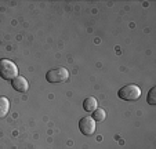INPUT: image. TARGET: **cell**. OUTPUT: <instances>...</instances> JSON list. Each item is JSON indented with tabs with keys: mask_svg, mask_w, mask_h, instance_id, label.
<instances>
[{
	"mask_svg": "<svg viewBox=\"0 0 156 149\" xmlns=\"http://www.w3.org/2000/svg\"><path fill=\"white\" fill-rule=\"evenodd\" d=\"M0 76L4 80H14L18 76V68L10 59H0Z\"/></svg>",
	"mask_w": 156,
	"mask_h": 149,
	"instance_id": "obj_1",
	"label": "cell"
},
{
	"mask_svg": "<svg viewBox=\"0 0 156 149\" xmlns=\"http://www.w3.org/2000/svg\"><path fill=\"white\" fill-rule=\"evenodd\" d=\"M46 79L51 84H61L69 79V72L66 68H55V69L48 70Z\"/></svg>",
	"mask_w": 156,
	"mask_h": 149,
	"instance_id": "obj_2",
	"label": "cell"
},
{
	"mask_svg": "<svg viewBox=\"0 0 156 149\" xmlns=\"http://www.w3.org/2000/svg\"><path fill=\"white\" fill-rule=\"evenodd\" d=\"M118 97L124 101H137L141 97V88L137 84H127L119 90Z\"/></svg>",
	"mask_w": 156,
	"mask_h": 149,
	"instance_id": "obj_3",
	"label": "cell"
},
{
	"mask_svg": "<svg viewBox=\"0 0 156 149\" xmlns=\"http://www.w3.org/2000/svg\"><path fill=\"white\" fill-rule=\"evenodd\" d=\"M79 130L82 131L83 135H91L95 131V122L93 117L84 116L79 120Z\"/></svg>",
	"mask_w": 156,
	"mask_h": 149,
	"instance_id": "obj_4",
	"label": "cell"
},
{
	"mask_svg": "<svg viewBox=\"0 0 156 149\" xmlns=\"http://www.w3.org/2000/svg\"><path fill=\"white\" fill-rule=\"evenodd\" d=\"M12 88L18 93H27L28 88H29V84H28L27 79L24 76H17L14 80H12Z\"/></svg>",
	"mask_w": 156,
	"mask_h": 149,
	"instance_id": "obj_5",
	"label": "cell"
},
{
	"mask_svg": "<svg viewBox=\"0 0 156 149\" xmlns=\"http://www.w3.org/2000/svg\"><path fill=\"white\" fill-rule=\"evenodd\" d=\"M98 108V102L94 97H87V98L83 101V109L86 112H94Z\"/></svg>",
	"mask_w": 156,
	"mask_h": 149,
	"instance_id": "obj_6",
	"label": "cell"
},
{
	"mask_svg": "<svg viewBox=\"0 0 156 149\" xmlns=\"http://www.w3.org/2000/svg\"><path fill=\"white\" fill-rule=\"evenodd\" d=\"M10 111V101L7 97H0V119L7 116Z\"/></svg>",
	"mask_w": 156,
	"mask_h": 149,
	"instance_id": "obj_7",
	"label": "cell"
},
{
	"mask_svg": "<svg viewBox=\"0 0 156 149\" xmlns=\"http://www.w3.org/2000/svg\"><path fill=\"white\" fill-rule=\"evenodd\" d=\"M93 120L94 122H104L105 120V117H106V113H105V111H104L102 108H97L94 112H93Z\"/></svg>",
	"mask_w": 156,
	"mask_h": 149,
	"instance_id": "obj_8",
	"label": "cell"
},
{
	"mask_svg": "<svg viewBox=\"0 0 156 149\" xmlns=\"http://www.w3.org/2000/svg\"><path fill=\"white\" fill-rule=\"evenodd\" d=\"M156 87H152L151 88V91H149V94H148V104L149 105H156Z\"/></svg>",
	"mask_w": 156,
	"mask_h": 149,
	"instance_id": "obj_9",
	"label": "cell"
}]
</instances>
